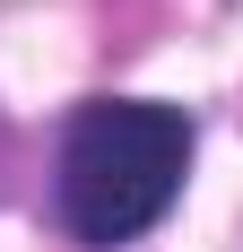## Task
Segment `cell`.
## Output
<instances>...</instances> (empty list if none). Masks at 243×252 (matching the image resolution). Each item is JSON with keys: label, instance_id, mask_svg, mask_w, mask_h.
<instances>
[{"label": "cell", "instance_id": "obj_1", "mask_svg": "<svg viewBox=\"0 0 243 252\" xmlns=\"http://www.w3.org/2000/svg\"><path fill=\"white\" fill-rule=\"evenodd\" d=\"M182 165H191V113H174V104H130V96H96V104H78L70 130H61L52 209H61L70 244H87V252L139 244V235L174 209Z\"/></svg>", "mask_w": 243, "mask_h": 252}, {"label": "cell", "instance_id": "obj_2", "mask_svg": "<svg viewBox=\"0 0 243 252\" xmlns=\"http://www.w3.org/2000/svg\"><path fill=\"white\" fill-rule=\"evenodd\" d=\"M9 165H18V139H9V122H0V200H9Z\"/></svg>", "mask_w": 243, "mask_h": 252}]
</instances>
